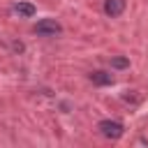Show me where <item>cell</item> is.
Returning a JSON list of instances; mask_svg holds the SVG:
<instances>
[{
	"instance_id": "277c9868",
	"label": "cell",
	"mask_w": 148,
	"mask_h": 148,
	"mask_svg": "<svg viewBox=\"0 0 148 148\" xmlns=\"http://www.w3.org/2000/svg\"><path fill=\"white\" fill-rule=\"evenodd\" d=\"M12 12L14 14H18V16H25V18H30V16H35V5H30V2H14L12 5Z\"/></svg>"
},
{
	"instance_id": "3957f363",
	"label": "cell",
	"mask_w": 148,
	"mask_h": 148,
	"mask_svg": "<svg viewBox=\"0 0 148 148\" xmlns=\"http://www.w3.org/2000/svg\"><path fill=\"white\" fill-rule=\"evenodd\" d=\"M125 12V0H104V14L116 18Z\"/></svg>"
},
{
	"instance_id": "5b68a950",
	"label": "cell",
	"mask_w": 148,
	"mask_h": 148,
	"mask_svg": "<svg viewBox=\"0 0 148 148\" xmlns=\"http://www.w3.org/2000/svg\"><path fill=\"white\" fill-rule=\"evenodd\" d=\"M90 81H92V83H97V86H109V83H113V76H111L109 72L97 69V72H92V74H90Z\"/></svg>"
},
{
	"instance_id": "6da1fadb",
	"label": "cell",
	"mask_w": 148,
	"mask_h": 148,
	"mask_svg": "<svg viewBox=\"0 0 148 148\" xmlns=\"http://www.w3.org/2000/svg\"><path fill=\"white\" fill-rule=\"evenodd\" d=\"M32 32H35V35H39V37H56V35H60V32H62V25H60L56 18H42V21H37V23H35Z\"/></svg>"
},
{
	"instance_id": "8992f818",
	"label": "cell",
	"mask_w": 148,
	"mask_h": 148,
	"mask_svg": "<svg viewBox=\"0 0 148 148\" xmlns=\"http://www.w3.org/2000/svg\"><path fill=\"white\" fill-rule=\"evenodd\" d=\"M111 65H113L116 69H125V67L130 65V60H127V58H113V60H111Z\"/></svg>"
},
{
	"instance_id": "7a4b0ae2",
	"label": "cell",
	"mask_w": 148,
	"mask_h": 148,
	"mask_svg": "<svg viewBox=\"0 0 148 148\" xmlns=\"http://www.w3.org/2000/svg\"><path fill=\"white\" fill-rule=\"evenodd\" d=\"M97 130H99V134L102 136H106V139H120L123 136V132H125V127H123V123L120 120H99V125H97Z\"/></svg>"
}]
</instances>
